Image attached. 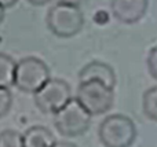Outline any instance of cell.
I'll return each mask as SVG.
<instances>
[{"instance_id":"7c38bea8","label":"cell","mask_w":157,"mask_h":147,"mask_svg":"<svg viewBox=\"0 0 157 147\" xmlns=\"http://www.w3.org/2000/svg\"><path fill=\"white\" fill-rule=\"evenodd\" d=\"M0 147H25L24 135L14 129L0 132Z\"/></svg>"},{"instance_id":"5bb4252c","label":"cell","mask_w":157,"mask_h":147,"mask_svg":"<svg viewBox=\"0 0 157 147\" xmlns=\"http://www.w3.org/2000/svg\"><path fill=\"white\" fill-rule=\"evenodd\" d=\"M146 66H147V70H149L150 76L155 80H157V46L153 47L149 51V54H147Z\"/></svg>"},{"instance_id":"3957f363","label":"cell","mask_w":157,"mask_h":147,"mask_svg":"<svg viewBox=\"0 0 157 147\" xmlns=\"http://www.w3.org/2000/svg\"><path fill=\"white\" fill-rule=\"evenodd\" d=\"M92 116L76 98H72L61 110L54 114V125L61 135L75 138L84 135L91 125Z\"/></svg>"},{"instance_id":"ac0fdd59","label":"cell","mask_w":157,"mask_h":147,"mask_svg":"<svg viewBox=\"0 0 157 147\" xmlns=\"http://www.w3.org/2000/svg\"><path fill=\"white\" fill-rule=\"evenodd\" d=\"M29 3H32V4L35 6H43V4H47V3H50L51 0H28Z\"/></svg>"},{"instance_id":"8fae6325","label":"cell","mask_w":157,"mask_h":147,"mask_svg":"<svg viewBox=\"0 0 157 147\" xmlns=\"http://www.w3.org/2000/svg\"><path fill=\"white\" fill-rule=\"evenodd\" d=\"M142 110L149 120L157 123V85L145 91L142 96Z\"/></svg>"},{"instance_id":"6da1fadb","label":"cell","mask_w":157,"mask_h":147,"mask_svg":"<svg viewBox=\"0 0 157 147\" xmlns=\"http://www.w3.org/2000/svg\"><path fill=\"white\" fill-rule=\"evenodd\" d=\"M136 127L124 114H110L99 124L98 136L105 147H130L136 139Z\"/></svg>"},{"instance_id":"4fadbf2b","label":"cell","mask_w":157,"mask_h":147,"mask_svg":"<svg viewBox=\"0 0 157 147\" xmlns=\"http://www.w3.org/2000/svg\"><path fill=\"white\" fill-rule=\"evenodd\" d=\"M13 105V94L8 88H0V118L4 117Z\"/></svg>"},{"instance_id":"8992f818","label":"cell","mask_w":157,"mask_h":147,"mask_svg":"<svg viewBox=\"0 0 157 147\" xmlns=\"http://www.w3.org/2000/svg\"><path fill=\"white\" fill-rule=\"evenodd\" d=\"M72 99L71 85L61 79H50L35 94V103L43 113H57Z\"/></svg>"},{"instance_id":"e0dca14e","label":"cell","mask_w":157,"mask_h":147,"mask_svg":"<svg viewBox=\"0 0 157 147\" xmlns=\"http://www.w3.org/2000/svg\"><path fill=\"white\" fill-rule=\"evenodd\" d=\"M54 147H77L75 143H71V142H66V140H61V142H57Z\"/></svg>"},{"instance_id":"7a4b0ae2","label":"cell","mask_w":157,"mask_h":147,"mask_svg":"<svg viewBox=\"0 0 157 147\" xmlns=\"http://www.w3.org/2000/svg\"><path fill=\"white\" fill-rule=\"evenodd\" d=\"M46 22L51 33L58 37H73L84 26V15L75 6L57 3L48 10Z\"/></svg>"},{"instance_id":"9a60e30c","label":"cell","mask_w":157,"mask_h":147,"mask_svg":"<svg viewBox=\"0 0 157 147\" xmlns=\"http://www.w3.org/2000/svg\"><path fill=\"white\" fill-rule=\"evenodd\" d=\"M87 0H58V3H62V4H69V6H75V7H78L83 3H86Z\"/></svg>"},{"instance_id":"d6986e66","label":"cell","mask_w":157,"mask_h":147,"mask_svg":"<svg viewBox=\"0 0 157 147\" xmlns=\"http://www.w3.org/2000/svg\"><path fill=\"white\" fill-rule=\"evenodd\" d=\"M3 19H4V8L0 6V24H2Z\"/></svg>"},{"instance_id":"2e32d148","label":"cell","mask_w":157,"mask_h":147,"mask_svg":"<svg viewBox=\"0 0 157 147\" xmlns=\"http://www.w3.org/2000/svg\"><path fill=\"white\" fill-rule=\"evenodd\" d=\"M18 0H0V6L3 8H8V7H13Z\"/></svg>"},{"instance_id":"5b68a950","label":"cell","mask_w":157,"mask_h":147,"mask_svg":"<svg viewBox=\"0 0 157 147\" xmlns=\"http://www.w3.org/2000/svg\"><path fill=\"white\" fill-rule=\"evenodd\" d=\"M50 79L48 66L39 58L28 57L17 62L14 85L22 92L36 94Z\"/></svg>"},{"instance_id":"277c9868","label":"cell","mask_w":157,"mask_h":147,"mask_svg":"<svg viewBox=\"0 0 157 147\" xmlns=\"http://www.w3.org/2000/svg\"><path fill=\"white\" fill-rule=\"evenodd\" d=\"M76 99L91 116H99L112 109L114 90L101 81H84L78 84Z\"/></svg>"},{"instance_id":"30bf717a","label":"cell","mask_w":157,"mask_h":147,"mask_svg":"<svg viewBox=\"0 0 157 147\" xmlns=\"http://www.w3.org/2000/svg\"><path fill=\"white\" fill-rule=\"evenodd\" d=\"M17 62L7 54L0 52V88H10L15 80Z\"/></svg>"},{"instance_id":"9c48e42d","label":"cell","mask_w":157,"mask_h":147,"mask_svg":"<svg viewBox=\"0 0 157 147\" xmlns=\"http://www.w3.org/2000/svg\"><path fill=\"white\" fill-rule=\"evenodd\" d=\"M24 143L25 147H54L57 140L48 128L35 125L25 131Z\"/></svg>"},{"instance_id":"ba28073f","label":"cell","mask_w":157,"mask_h":147,"mask_svg":"<svg viewBox=\"0 0 157 147\" xmlns=\"http://www.w3.org/2000/svg\"><path fill=\"white\" fill-rule=\"evenodd\" d=\"M78 81H101L105 85L113 88L116 87L117 77L113 68L110 65L101 61H92L87 63L80 72H78Z\"/></svg>"},{"instance_id":"52a82bcc","label":"cell","mask_w":157,"mask_h":147,"mask_svg":"<svg viewBox=\"0 0 157 147\" xmlns=\"http://www.w3.org/2000/svg\"><path fill=\"white\" fill-rule=\"evenodd\" d=\"M149 7V0H112L110 10L119 22L132 25L145 17Z\"/></svg>"}]
</instances>
